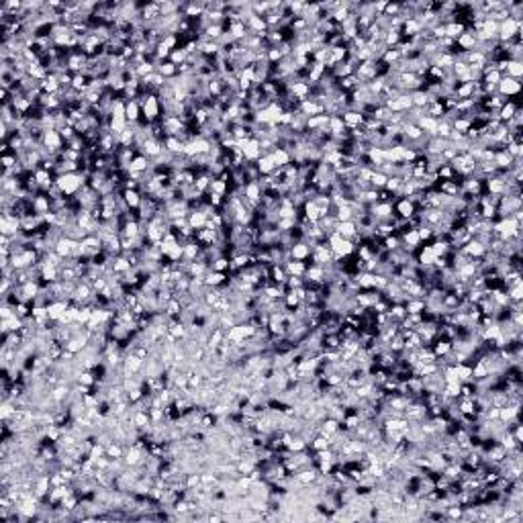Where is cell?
Instances as JSON below:
<instances>
[{
	"label": "cell",
	"instance_id": "1",
	"mask_svg": "<svg viewBox=\"0 0 523 523\" xmlns=\"http://www.w3.org/2000/svg\"><path fill=\"white\" fill-rule=\"evenodd\" d=\"M519 92H521V82H519V80H513V78H509V76H503L501 82L497 84V94H501V96L507 98V100L519 96Z\"/></svg>",
	"mask_w": 523,
	"mask_h": 523
},
{
	"label": "cell",
	"instance_id": "2",
	"mask_svg": "<svg viewBox=\"0 0 523 523\" xmlns=\"http://www.w3.org/2000/svg\"><path fill=\"white\" fill-rule=\"evenodd\" d=\"M390 112H407L413 108V100H411V92H403L401 96H397L395 100H388L384 104Z\"/></svg>",
	"mask_w": 523,
	"mask_h": 523
},
{
	"label": "cell",
	"instance_id": "3",
	"mask_svg": "<svg viewBox=\"0 0 523 523\" xmlns=\"http://www.w3.org/2000/svg\"><path fill=\"white\" fill-rule=\"evenodd\" d=\"M311 249H313V245L307 239H303V241H299V243H295L290 247V259H299V262H307V264H309Z\"/></svg>",
	"mask_w": 523,
	"mask_h": 523
},
{
	"label": "cell",
	"instance_id": "4",
	"mask_svg": "<svg viewBox=\"0 0 523 523\" xmlns=\"http://www.w3.org/2000/svg\"><path fill=\"white\" fill-rule=\"evenodd\" d=\"M164 152H166V150H164V143H162V141H158V139H154V137L146 139V143H143V146H141V150H139V154H143V156H146V158H150V160L160 158Z\"/></svg>",
	"mask_w": 523,
	"mask_h": 523
},
{
	"label": "cell",
	"instance_id": "5",
	"mask_svg": "<svg viewBox=\"0 0 523 523\" xmlns=\"http://www.w3.org/2000/svg\"><path fill=\"white\" fill-rule=\"evenodd\" d=\"M335 233H339L343 239H352L358 243V225L356 221H337Z\"/></svg>",
	"mask_w": 523,
	"mask_h": 523
},
{
	"label": "cell",
	"instance_id": "6",
	"mask_svg": "<svg viewBox=\"0 0 523 523\" xmlns=\"http://www.w3.org/2000/svg\"><path fill=\"white\" fill-rule=\"evenodd\" d=\"M435 257H438V255L433 253L431 245H421V247L417 249V257H415V262H417V266H421V268H429V266H433Z\"/></svg>",
	"mask_w": 523,
	"mask_h": 523
},
{
	"label": "cell",
	"instance_id": "7",
	"mask_svg": "<svg viewBox=\"0 0 523 523\" xmlns=\"http://www.w3.org/2000/svg\"><path fill=\"white\" fill-rule=\"evenodd\" d=\"M462 251H464L466 255H470L472 259H476V257H484V255H486V245L480 243L476 237H472V239L462 247Z\"/></svg>",
	"mask_w": 523,
	"mask_h": 523
},
{
	"label": "cell",
	"instance_id": "8",
	"mask_svg": "<svg viewBox=\"0 0 523 523\" xmlns=\"http://www.w3.org/2000/svg\"><path fill=\"white\" fill-rule=\"evenodd\" d=\"M68 309H70V301H53V303H49V305H47V317H49V321L57 323L60 317H62Z\"/></svg>",
	"mask_w": 523,
	"mask_h": 523
},
{
	"label": "cell",
	"instance_id": "9",
	"mask_svg": "<svg viewBox=\"0 0 523 523\" xmlns=\"http://www.w3.org/2000/svg\"><path fill=\"white\" fill-rule=\"evenodd\" d=\"M125 117H127V123H129V125L139 123V119H141V104H139V100H127Z\"/></svg>",
	"mask_w": 523,
	"mask_h": 523
},
{
	"label": "cell",
	"instance_id": "10",
	"mask_svg": "<svg viewBox=\"0 0 523 523\" xmlns=\"http://www.w3.org/2000/svg\"><path fill=\"white\" fill-rule=\"evenodd\" d=\"M341 119H343V125H345L347 129H356V127H360V125L364 123V114H362L360 110H354V108L343 110V112H341Z\"/></svg>",
	"mask_w": 523,
	"mask_h": 523
},
{
	"label": "cell",
	"instance_id": "11",
	"mask_svg": "<svg viewBox=\"0 0 523 523\" xmlns=\"http://www.w3.org/2000/svg\"><path fill=\"white\" fill-rule=\"evenodd\" d=\"M229 282V274L227 272H215V270H209L207 276H205V284L211 286V288H219L223 284Z\"/></svg>",
	"mask_w": 523,
	"mask_h": 523
},
{
	"label": "cell",
	"instance_id": "12",
	"mask_svg": "<svg viewBox=\"0 0 523 523\" xmlns=\"http://www.w3.org/2000/svg\"><path fill=\"white\" fill-rule=\"evenodd\" d=\"M255 166H257V170H259V176H270V174H274V170H276V164H274V158H272V154H264L257 162H255Z\"/></svg>",
	"mask_w": 523,
	"mask_h": 523
},
{
	"label": "cell",
	"instance_id": "13",
	"mask_svg": "<svg viewBox=\"0 0 523 523\" xmlns=\"http://www.w3.org/2000/svg\"><path fill=\"white\" fill-rule=\"evenodd\" d=\"M152 170V160L150 158H146L143 154H137L135 158H133V162L129 164V168H127V172H150ZM125 172V174H127Z\"/></svg>",
	"mask_w": 523,
	"mask_h": 523
},
{
	"label": "cell",
	"instance_id": "14",
	"mask_svg": "<svg viewBox=\"0 0 523 523\" xmlns=\"http://www.w3.org/2000/svg\"><path fill=\"white\" fill-rule=\"evenodd\" d=\"M121 194H123V198H125V202H127V207H129L131 211H137V209L141 207L143 194H141L139 190H121Z\"/></svg>",
	"mask_w": 523,
	"mask_h": 523
},
{
	"label": "cell",
	"instance_id": "15",
	"mask_svg": "<svg viewBox=\"0 0 523 523\" xmlns=\"http://www.w3.org/2000/svg\"><path fill=\"white\" fill-rule=\"evenodd\" d=\"M456 47H458L460 51H472V49L478 47V43H476L474 35H472L470 31H466V33H462V35L456 39Z\"/></svg>",
	"mask_w": 523,
	"mask_h": 523
},
{
	"label": "cell",
	"instance_id": "16",
	"mask_svg": "<svg viewBox=\"0 0 523 523\" xmlns=\"http://www.w3.org/2000/svg\"><path fill=\"white\" fill-rule=\"evenodd\" d=\"M307 262H299V259H288L286 264H284V270H286V274L288 276H305V272H307Z\"/></svg>",
	"mask_w": 523,
	"mask_h": 523
},
{
	"label": "cell",
	"instance_id": "17",
	"mask_svg": "<svg viewBox=\"0 0 523 523\" xmlns=\"http://www.w3.org/2000/svg\"><path fill=\"white\" fill-rule=\"evenodd\" d=\"M164 150H166L170 156H184V141L178 139V137H166Z\"/></svg>",
	"mask_w": 523,
	"mask_h": 523
},
{
	"label": "cell",
	"instance_id": "18",
	"mask_svg": "<svg viewBox=\"0 0 523 523\" xmlns=\"http://www.w3.org/2000/svg\"><path fill=\"white\" fill-rule=\"evenodd\" d=\"M503 76H509L513 80H519L523 76V60H509L507 62V68H505V74Z\"/></svg>",
	"mask_w": 523,
	"mask_h": 523
},
{
	"label": "cell",
	"instance_id": "19",
	"mask_svg": "<svg viewBox=\"0 0 523 523\" xmlns=\"http://www.w3.org/2000/svg\"><path fill=\"white\" fill-rule=\"evenodd\" d=\"M272 158H274L276 168H286V166H290V164H293V156H290L284 148H276V150L272 152Z\"/></svg>",
	"mask_w": 523,
	"mask_h": 523
},
{
	"label": "cell",
	"instance_id": "20",
	"mask_svg": "<svg viewBox=\"0 0 523 523\" xmlns=\"http://www.w3.org/2000/svg\"><path fill=\"white\" fill-rule=\"evenodd\" d=\"M156 72H158L160 76H164L166 80H172V78H176V76H178V66H174V64L168 60V62H162V64H158Z\"/></svg>",
	"mask_w": 523,
	"mask_h": 523
},
{
	"label": "cell",
	"instance_id": "21",
	"mask_svg": "<svg viewBox=\"0 0 523 523\" xmlns=\"http://www.w3.org/2000/svg\"><path fill=\"white\" fill-rule=\"evenodd\" d=\"M401 57H403V55H401V51H399L397 47H386V51L382 53L380 62H384L386 66H390V68H392L395 64H399V62H401Z\"/></svg>",
	"mask_w": 523,
	"mask_h": 523
},
{
	"label": "cell",
	"instance_id": "22",
	"mask_svg": "<svg viewBox=\"0 0 523 523\" xmlns=\"http://www.w3.org/2000/svg\"><path fill=\"white\" fill-rule=\"evenodd\" d=\"M207 215L202 213V211H190V215H188V223H190V227L194 229V231H198V229H202L205 225H207Z\"/></svg>",
	"mask_w": 523,
	"mask_h": 523
},
{
	"label": "cell",
	"instance_id": "23",
	"mask_svg": "<svg viewBox=\"0 0 523 523\" xmlns=\"http://www.w3.org/2000/svg\"><path fill=\"white\" fill-rule=\"evenodd\" d=\"M407 315H421L425 311V299H409L405 303Z\"/></svg>",
	"mask_w": 523,
	"mask_h": 523
},
{
	"label": "cell",
	"instance_id": "24",
	"mask_svg": "<svg viewBox=\"0 0 523 523\" xmlns=\"http://www.w3.org/2000/svg\"><path fill=\"white\" fill-rule=\"evenodd\" d=\"M462 33H466V25H462V23H458V21H454V23H450V25H446V37H450V39H458Z\"/></svg>",
	"mask_w": 523,
	"mask_h": 523
},
{
	"label": "cell",
	"instance_id": "25",
	"mask_svg": "<svg viewBox=\"0 0 523 523\" xmlns=\"http://www.w3.org/2000/svg\"><path fill=\"white\" fill-rule=\"evenodd\" d=\"M386 180H388V176H386L384 172H380V170H374V172H372V176H370V188L382 190V188L386 186Z\"/></svg>",
	"mask_w": 523,
	"mask_h": 523
},
{
	"label": "cell",
	"instance_id": "26",
	"mask_svg": "<svg viewBox=\"0 0 523 523\" xmlns=\"http://www.w3.org/2000/svg\"><path fill=\"white\" fill-rule=\"evenodd\" d=\"M454 368H456V374H458L460 382H470L472 380V366L470 364H454Z\"/></svg>",
	"mask_w": 523,
	"mask_h": 523
},
{
	"label": "cell",
	"instance_id": "27",
	"mask_svg": "<svg viewBox=\"0 0 523 523\" xmlns=\"http://www.w3.org/2000/svg\"><path fill=\"white\" fill-rule=\"evenodd\" d=\"M411 100H413V106H417V108H425V106L429 104V96H427L425 90H415V92H411Z\"/></svg>",
	"mask_w": 523,
	"mask_h": 523
},
{
	"label": "cell",
	"instance_id": "28",
	"mask_svg": "<svg viewBox=\"0 0 523 523\" xmlns=\"http://www.w3.org/2000/svg\"><path fill=\"white\" fill-rule=\"evenodd\" d=\"M125 450H127L125 444L112 442L110 446H106V456H108V458H123V456H125Z\"/></svg>",
	"mask_w": 523,
	"mask_h": 523
},
{
	"label": "cell",
	"instance_id": "29",
	"mask_svg": "<svg viewBox=\"0 0 523 523\" xmlns=\"http://www.w3.org/2000/svg\"><path fill=\"white\" fill-rule=\"evenodd\" d=\"M211 270H215V272H229V257L227 255L217 257L211 264Z\"/></svg>",
	"mask_w": 523,
	"mask_h": 523
},
{
	"label": "cell",
	"instance_id": "30",
	"mask_svg": "<svg viewBox=\"0 0 523 523\" xmlns=\"http://www.w3.org/2000/svg\"><path fill=\"white\" fill-rule=\"evenodd\" d=\"M186 60H188V55H186V51H184L182 47H178V49H174V51L170 53V62H172L174 66H182Z\"/></svg>",
	"mask_w": 523,
	"mask_h": 523
},
{
	"label": "cell",
	"instance_id": "31",
	"mask_svg": "<svg viewBox=\"0 0 523 523\" xmlns=\"http://www.w3.org/2000/svg\"><path fill=\"white\" fill-rule=\"evenodd\" d=\"M384 15H386L388 19H392V17H399V15H401V3H388V5H386V11H384Z\"/></svg>",
	"mask_w": 523,
	"mask_h": 523
}]
</instances>
